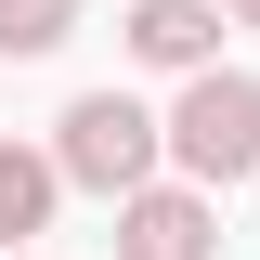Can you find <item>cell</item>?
I'll return each mask as SVG.
<instances>
[{
  "instance_id": "cell-1",
  "label": "cell",
  "mask_w": 260,
  "mask_h": 260,
  "mask_svg": "<svg viewBox=\"0 0 260 260\" xmlns=\"http://www.w3.org/2000/svg\"><path fill=\"white\" fill-rule=\"evenodd\" d=\"M169 169H182V182H208V195L260 169V78H247V65L182 78V104H169Z\"/></svg>"
},
{
  "instance_id": "cell-6",
  "label": "cell",
  "mask_w": 260,
  "mask_h": 260,
  "mask_svg": "<svg viewBox=\"0 0 260 260\" xmlns=\"http://www.w3.org/2000/svg\"><path fill=\"white\" fill-rule=\"evenodd\" d=\"M65 39H78V0H0V52H65Z\"/></svg>"
},
{
  "instance_id": "cell-3",
  "label": "cell",
  "mask_w": 260,
  "mask_h": 260,
  "mask_svg": "<svg viewBox=\"0 0 260 260\" xmlns=\"http://www.w3.org/2000/svg\"><path fill=\"white\" fill-rule=\"evenodd\" d=\"M117 260H221L208 182H143V195H117Z\"/></svg>"
},
{
  "instance_id": "cell-4",
  "label": "cell",
  "mask_w": 260,
  "mask_h": 260,
  "mask_svg": "<svg viewBox=\"0 0 260 260\" xmlns=\"http://www.w3.org/2000/svg\"><path fill=\"white\" fill-rule=\"evenodd\" d=\"M130 52L169 65V78H208V52H221V0H143V13H130Z\"/></svg>"
},
{
  "instance_id": "cell-5",
  "label": "cell",
  "mask_w": 260,
  "mask_h": 260,
  "mask_svg": "<svg viewBox=\"0 0 260 260\" xmlns=\"http://www.w3.org/2000/svg\"><path fill=\"white\" fill-rule=\"evenodd\" d=\"M65 195V156H39V143H0V234H39Z\"/></svg>"
},
{
  "instance_id": "cell-2",
  "label": "cell",
  "mask_w": 260,
  "mask_h": 260,
  "mask_svg": "<svg viewBox=\"0 0 260 260\" xmlns=\"http://www.w3.org/2000/svg\"><path fill=\"white\" fill-rule=\"evenodd\" d=\"M52 156H65V182H78V195H143V182H156V156H169V117H143L130 91H78V104H65V130H52Z\"/></svg>"
},
{
  "instance_id": "cell-7",
  "label": "cell",
  "mask_w": 260,
  "mask_h": 260,
  "mask_svg": "<svg viewBox=\"0 0 260 260\" xmlns=\"http://www.w3.org/2000/svg\"><path fill=\"white\" fill-rule=\"evenodd\" d=\"M234 26H260V0H234Z\"/></svg>"
}]
</instances>
